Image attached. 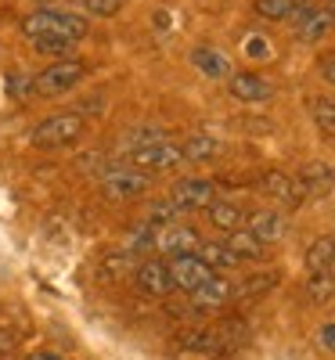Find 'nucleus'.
I'll return each instance as SVG.
<instances>
[{
	"label": "nucleus",
	"mask_w": 335,
	"mask_h": 360,
	"mask_svg": "<svg viewBox=\"0 0 335 360\" xmlns=\"http://www.w3.org/2000/svg\"><path fill=\"white\" fill-rule=\"evenodd\" d=\"M314 123H317V130L321 134H328V137H335V101H314Z\"/></svg>",
	"instance_id": "obj_24"
},
{
	"label": "nucleus",
	"mask_w": 335,
	"mask_h": 360,
	"mask_svg": "<svg viewBox=\"0 0 335 360\" xmlns=\"http://www.w3.org/2000/svg\"><path fill=\"white\" fill-rule=\"evenodd\" d=\"M180 152H184V162H213L220 155V141L209 134H195L180 144Z\"/></svg>",
	"instance_id": "obj_16"
},
{
	"label": "nucleus",
	"mask_w": 335,
	"mask_h": 360,
	"mask_svg": "<svg viewBox=\"0 0 335 360\" xmlns=\"http://www.w3.org/2000/svg\"><path fill=\"white\" fill-rule=\"evenodd\" d=\"M231 295H234V285H231L224 274H213V278H206V281L191 292V303H195L198 310H213V307H224Z\"/></svg>",
	"instance_id": "obj_11"
},
{
	"label": "nucleus",
	"mask_w": 335,
	"mask_h": 360,
	"mask_svg": "<svg viewBox=\"0 0 335 360\" xmlns=\"http://www.w3.org/2000/svg\"><path fill=\"white\" fill-rule=\"evenodd\" d=\"M83 76H87V65L80 62V58H58L54 65H47V69L33 79V90H37L40 98H54V94H65V90H72Z\"/></svg>",
	"instance_id": "obj_3"
},
{
	"label": "nucleus",
	"mask_w": 335,
	"mask_h": 360,
	"mask_svg": "<svg viewBox=\"0 0 335 360\" xmlns=\"http://www.w3.org/2000/svg\"><path fill=\"white\" fill-rule=\"evenodd\" d=\"M231 94L238 101H267L270 98V83L256 72H234L231 76Z\"/></svg>",
	"instance_id": "obj_13"
},
{
	"label": "nucleus",
	"mask_w": 335,
	"mask_h": 360,
	"mask_svg": "<svg viewBox=\"0 0 335 360\" xmlns=\"http://www.w3.org/2000/svg\"><path fill=\"white\" fill-rule=\"evenodd\" d=\"M119 274H123V256L105 259V278H119Z\"/></svg>",
	"instance_id": "obj_29"
},
{
	"label": "nucleus",
	"mask_w": 335,
	"mask_h": 360,
	"mask_svg": "<svg viewBox=\"0 0 335 360\" xmlns=\"http://www.w3.org/2000/svg\"><path fill=\"white\" fill-rule=\"evenodd\" d=\"M83 8L98 18H112L119 8H123V0H83Z\"/></svg>",
	"instance_id": "obj_26"
},
{
	"label": "nucleus",
	"mask_w": 335,
	"mask_h": 360,
	"mask_svg": "<svg viewBox=\"0 0 335 360\" xmlns=\"http://www.w3.org/2000/svg\"><path fill=\"white\" fill-rule=\"evenodd\" d=\"M321 76H324L328 83H335V54H331V58H324V62H321Z\"/></svg>",
	"instance_id": "obj_32"
},
{
	"label": "nucleus",
	"mask_w": 335,
	"mask_h": 360,
	"mask_svg": "<svg viewBox=\"0 0 335 360\" xmlns=\"http://www.w3.org/2000/svg\"><path fill=\"white\" fill-rule=\"evenodd\" d=\"M296 11V0H256V15L267 22H285Z\"/></svg>",
	"instance_id": "obj_21"
},
{
	"label": "nucleus",
	"mask_w": 335,
	"mask_h": 360,
	"mask_svg": "<svg viewBox=\"0 0 335 360\" xmlns=\"http://www.w3.org/2000/svg\"><path fill=\"white\" fill-rule=\"evenodd\" d=\"M127 162L134 169H173L177 162H184V152H180V144L163 137V141H151V144H137L130 148Z\"/></svg>",
	"instance_id": "obj_4"
},
{
	"label": "nucleus",
	"mask_w": 335,
	"mask_h": 360,
	"mask_svg": "<svg viewBox=\"0 0 335 360\" xmlns=\"http://www.w3.org/2000/svg\"><path fill=\"white\" fill-rule=\"evenodd\" d=\"M299 184L307 188V195L310 198H317V195H324V191H331V184H335V169L331 166H324V162H307L299 169Z\"/></svg>",
	"instance_id": "obj_14"
},
{
	"label": "nucleus",
	"mask_w": 335,
	"mask_h": 360,
	"mask_svg": "<svg viewBox=\"0 0 335 360\" xmlns=\"http://www.w3.org/2000/svg\"><path fill=\"white\" fill-rule=\"evenodd\" d=\"M224 245H227L238 259H260V256H263V242H260V238H256L253 231H246V227L231 231Z\"/></svg>",
	"instance_id": "obj_18"
},
{
	"label": "nucleus",
	"mask_w": 335,
	"mask_h": 360,
	"mask_svg": "<svg viewBox=\"0 0 335 360\" xmlns=\"http://www.w3.org/2000/svg\"><path fill=\"white\" fill-rule=\"evenodd\" d=\"M163 137H166V134H163L159 127H137V130L127 134V141H130L134 148H137V144H151V141H163Z\"/></svg>",
	"instance_id": "obj_27"
},
{
	"label": "nucleus",
	"mask_w": 335,
	"mask_h": 360,
	"mask_svg": "<svg viewBox=\"0 0 335 360\" xmlns=\"http://www.w3.org/2000/svg\"><path fill=\"white\" fill-rule=\"evenodd\" d=\"M8 83H11V90H15L18 98H22V90H33V79H22V76H11Z\"/></svg>",
	"instance_id": "obj_30"
},
{
	"label": "nucleus",
	"mask_w": 335,
	"mask_h": 360,
	"mask_svg": "<svg viewBox=\"0 0 335 360\" xmlns=\"http://www.w3.org/2000/svg\"><path fill=\"white\" fill-rule=\"evenodd\" d=\"M195 252H198V259L213 270V274H220V270H227V266H238V263H241V259H238L227 245H220V242H202Z\"/></svg>",
	"instance_id": "obj_17"
},
{
	"label": "nucleus",
	"mask_w": 335,
	"mask_h": 360,
	"mask_svg": "<svg viewBox=\"0 0 335 360\" xmlns=\"http://www.w3.org/2000/svg\"><path fill=\"white\" fill-rule=\"evenodd\" d=\"M328 274L335 278V256H331V263H328Z\"/></svg>",
	"instance_id": "obj_34"
},
{
	"label": "nucleus",
	"mask_w": 335,
	"mask_h": 360,
	"mask_svg": "<svg viewBox=\"0 0 335 360\" xmlns=\"http://www.w3.org/2000/svg\"><path fill=\"white\" fill-rule=\"evenodd\" d=\"M292 22H296V37H299L303 44H314V40L328 37L331 11H321V8H310V4H296Z\"/></svg>",
	"instance_id": "obj_9"
},
{
	"label": "nucleus",
	"mask_w": 335,
	"mask_h": 360,
	"mask_svg": "<svg viewBox=\"0 0 335 360\" xmlns=\"http://www.w3.org/2000/svg\"><path fill=\"white\" fill-rule=\"evenodd\" d=\"M335 256V238H317V242L307 249V266H310V274H321V270H328Z\"/></svg>",
	"instance_id": "obj_20"
},
{
	"label": "nucleus",
	"mask_w": 335,
	"mask_h": 360,
	"mask_svg": "<svg viewBox=\"0 0 335 360\" xmlns=\"http://www.w3.org/2000/svg\"><path fill=\"white\" fill-rule=\"evenodd\" d=\"M166 266H170V281H173V288H180V292H195L206 278H213V270L198 259V252L173 256Z\"/></svg>",
	"instance_id": "obj_6"
},
{
	"label": "nucleus",
	"mask_w": 335,
	"mask_h": 360,
	"mask_svg": "<svg viewBox=\"0 0 335 360\" xmlns=\"http://www.w3.org/2000/svg\"><path fill=\"white\" fill-rule=\"evenodd\" d=\"M328 8H331V15H335V0H328Z\"/></svg>",
	"instance_id": "obj_35"
},
{
	"label": "nucleus",
	"mask_w": 335,
	"mask_h": 360,
	"mask_svg": "<svg viewBox=\"0 0 335 360\" xmlns=\"http://www.w3.org/2000/svg\"><path fill=\"white\" fill-rule=\"evenodd\" d=\"M134 281H137V288H141L144 295H151V299H163V295L173 292L170 266L159 263V259H144V263H137V266H134Z\"/></svg>",
	"instance_id": "obj_8"
},
{
	"label": "nucleus",
	"mask_w": 335,
	"mask_h": 360,
	"mask_svg": "<svg viewBox=\"0 0 335 360\" xmlns=\"http://www.w3.org/2000/svg\"><path fill=\"white\" fill-rule=\"evenodd\" d=\"M274 285H278V274H253V278H246L234 292L241 295V299H256V295H267Z\"/></svg>",
	"instance_id": "obj_22"
},
{
	"label": "nucleus",
	"mask_w": 335,
	"mask_h": 360,
	"mask_svg": "<svg viewBox=\"0 0 335 360\" xmlns=\"http://www.w3.org/2000/svg\"><path fill=\"white\" fill-rule=\"evenodd\" d=\"M209 209V224L213 227H220V231H238L241 227V220H246V217H241V209L234 205V202H209L206 205Z\"/></svg>",
	"instance_id": "obj_19"
},
{
	"label": "nucleus",
	"mask_w": 335,
	"mask_h": 360,
	"mask_svg": "<svg viewBox=\"0 0 335 360\" xmlns=\"http://www.w3.org/2000/svg\"><path fill=\"white\" fill-rule=\"evenodd\" d=\"M15 349H18V335L11 332V328L0 324V356H11Z\"/></svg>",
	"instance_id": "obj_28"
},
{
	"label": "nucleus",
	"mask_w": 335,
	"mask_h": 360,
	"mask_svg": "<svg viewBox=\"0 0 335 360\" xmlns=\"http://www.w3.org/2000/svg\"><path fill=\"white\" fill-rule=\"evenodd\" d=\"M83 115L80 112H58V115H47L37 123L33 130V144L37 148H65L72 141L83 137Z\"/></svg>",
	"instance_id": "obj_2"
},
{
	"label": "nucleus",
	"mask_w": 335,
	"mask_h": 360,
	"mask_svg": "<svg viewBox=\"0 0 335 360\" xmlns=\"http://www.w3.org/2000/svg\"><path fill=\"white\" fill-rule=\"evenodd\" d=\"M307 295L314 299V303H328V299L335 295V278L328 274V270H321V274H310V281H307Z\"/></svg>",
	"instance_id": "obj_23"
},
{
	"label": "nucleus",
	"mask_w": 335,
	"mask_h": 360,
	"mask_svg": "<svg viewBox=\"0 0 335 360\" xmlns=\"http://www.w3.org/2000/svg\"><path fill=\"white\" fill-rule=\"evenodd\" d=\"M37 44V51L40 54H47V58H65L69 51H72V40H65V37H40V40H33Z\"/></svg>",
	"instance_id": "obj_25"
},
{
	"label": "nucleus",
	"mask_w": 335,
	"mask_h": 360,
	"mask_svg": "<svg viewBox=\"0 0 335 360\" xmlns=\"http://www.w3.org/2000/svg\"><path fill=\"white\" fill-rule=\"evenodd\" d=\"M321 342L335 353V324H324V328H321Z\"/></svg>",
	"instance_id": "obj_31"
},
{
	"label": "nucleus",
	"mask_w": 335,
	"mask_h": 360,
	"mask_svg": "<svg viewBox=\"0 0 335 360\" xmlns=\"http://www.w3.org/2000/svg\"><path fill=\"white\" fill-rule=\"evenodd\" d=\"M87 18L83 15H69V11H33L29 18H22V33L25 37H65V40H83L87 37Z\"/></svg>",
	"instance_id": "obj_1"
},
{
	"label": "nucleus",
	"mask_w": 335,
	"mask_h": 360,
	"mask_svg": "<svg viewBox=\"0 0 335 360\" xmlns=\"http://www.w3.org/2000/svg\"><path fill=\"white\" fill-rule=\"evenodd\" d=\"M202 242H198V231L195 227H180V224H163L156 227V249L159 252H170V256H184V252H195Z\"/></svg>",
	"instance_id": "obj_10"
},
{
	"label": "nucleus",
	"mask_w": 335,
	"mask_h": 360,
	"mask_svg": "<svg viewBox=\"0 0 335 360\" xmlns=\"http://www.w3.org/2000/svg\"><path fill=\"white\" fill-rule=\"evenodd\" d=\"M101 191L108 198H137L148 191V173L144 169H134V166H119V169H108L101 176Z\"/></svg>",
	"instance_id": "obj_5"
},
{
	"label": "nucleus",
	"mask_w": 335,
	"mask_h": 360,
	"mask_svg": "<svg viewBox=\"0 0 335 360\" xmlns=\"http://www.w3.org/2000/svg\"><path fill=\"white\" fill-rule=\"evenodd\" d=\"M170 202L177 205V213H188V209H206L209 202H217V188L213 180H177Z\"/></svg>",
	"instance_id": "obj_7"
},
{
	"label": "nucleus",
	"mask_w": 335,
	"mask_h": 360,
	"mask_svg": "<svg viewBox=\"0 0 335 360\" xmlns=\"http://www.w3.org/2000/svg\"><path fill=\"white\" fill-rule=\"evenodd\" d=\"M25 360H62V356H54V353H29Z\"/></svg>",
	"instance_id": "obj_33"
},
{
	"label": "nucleus",
	"mask_w": 335,
	"mask_h": 360,
	"mask_svg": "<svg viewBox=\"0 0 335 360\" xmlns=\"http://www.w3.org/2000/svg\"><path fill=\"white\" fill-rule=\"evenodd\" d=\"M191 62H195V69H198L202 76H209V79H224V76L231 72L227 54L217 51V47H195V51H191Z\"/></svg>",
	"instance_id": "obj_15"
},
{
	"label": "nucleus",
	"mask_w": 335,
	"mask_h": 360,
	"mask_svg": "<svg viewBox=\"0 0 335 360\" xmlns=\"http://www.w3.org/2000/svg\"><path fill=\"white\" fill-rule=\"evenodd\" d=\"M246 231H253L263 245H274V242H282V238H285L289 224H285L282 213H274V209H260V213L249 217V227Z\"/></svg>",
	"instance_id": "obj_12"
}]
</instances>
